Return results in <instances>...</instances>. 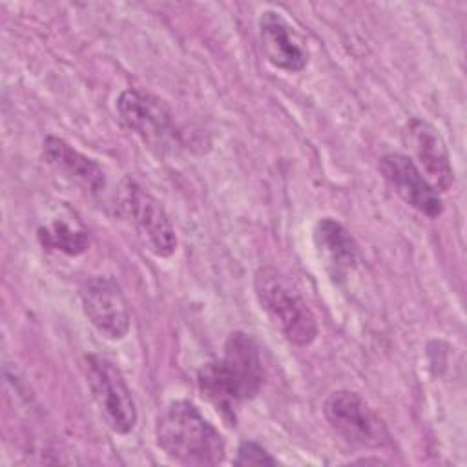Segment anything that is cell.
Here are the masks:
<instances>
[{
	"label": "cell",
	"instance_id": "6da1fadb",
	"mask_svg": "<svg viewBox=\"0 0 467 467\" xmlns=\"http://www.w3.org/2000/svg\"><path fill=\"white\" fill-rule=\"evenodd\" d=\"M265 383L261 350L250 334L235 330L228 336L223 358L202 365L197 372V385L212 405L224 416L255 398Z\"/></svg>",
	"mask_w": 467,
	"mask_h": 467
},
{
	"label": "cell",
	"instance_id": "7a4b0ae2",
	"mask_svg": "<svg viewBox=\"0 0 467 467\" xmlns=\"http://www.w3.org/2000/svg\"><path fill=\"white\" fill-rule=\"evenodd\" d=\"M155 438L159 449L182 465H217L226 454L221 432L188 400H175L162 409L157 416Z\"/></svg>",
	"mask_w": 467,
	"mask_h": 467
},
{
	"label": "cell",
	"instance_id": "3957f363",
	"mask_svg": "<svg viewBox=\"0 0 467 467\" xmlns=\"http://www.w3.org/2000/svg\"><path fill=\"white\" fill-rule=\"evenodd\" d=\"M254 290L261 308L290 343L308 347L317 337V321L292 281L274 266H261L254 275Z\"/></svg>",
	"mask_w": 467,
	"mask_h": 467
},
{
	"label": "cell",
	"instance_id": "277c9868",
	"mask_svg": "<svg viewBox=\"0 0 467 467\" xmlns=\"http://www.w3.org/2000/svg\"><path fill=\"white\" fill-rule=\"evenodd\" d=\"M82 368L106 425L117 434H130L137 425V407L120 368L100 354H86Z\"/></svg>",
	"mask_w": 467,
	"mask_h": 467
},
{
	"label": "cell",
	"instance_id": "5b68a950",
	"mask_svg": "<svg viewBox=\"0 0 467 467\" xmlns=\"http://www.w3.org/2000/svg\"><path fill=\"white\" fill-rule=\"evenodd\" d=\"M323 416L328 427L347 443L367 449H379L389 443L385 421L354 390L330 392L323 403Z\"/></svg>",
	"mask_w": 467,
	"mask_h": 467
},
{
	"label": "cell",
	"instance_id": "8992f818",
	"mask_svg": "<svg viewBox=\"0 0 467 467\" xmlns=\"http://www.w3.org/2000/svg\"><path fill=\"white\" fill-rule=\"evenodd\" d=\"M117 113L122 124L133 131L157 155L170 153L179 133L170 108L151 93L130 88L117 99Z\"/></svg>",
	"mask_w": 467,
	"mask_h": 467
},
{
	"label": "cell",
	"instance_id": "52a82bcc",
	"mask_svg": "<svg viewBox=\"0 0 467 467\" xmlns=\"http://www.w3.org/2000/svg\"><path fill=\"white\" fill-rule=\"evenodd\" d=\"M120 190V206L144 246L157 257H170L177 248V234L164 208L130 179L124 181Z\"/></svg>",
	"mask_w": 467,
	"mask_h": 467
},
{
	"label": "cell",
	"instance_id": "ba28073f",
	"mask_svg": "<svg viewBox=\"0 0 467 467\" xmlns=\"http://www.w3.org/2000/svg\"><path fill=\"white\" fill-rule=\"evenodd\" d=\"M84 316L109 341L122 339L131 325L130 306L120 286L111 277L95 275L78 292Z\"/></svg>",
	"mask_w": 467,
	"mask_h": 467
},
{
	"label": "cell",
	"instance_id": "9c48e42d",
	"mask_svg": "<svg viewBox=\"0 0 467 467\" xmlns=\"http://www.w3.org/2000/svg\"><path fill=\"white\" fill-rule=\"evenodd\" d=\"M379 171L392 192L416 212L436 219L443 213V201L421 175L409 155L387 153L379 159Z\"/></svg>",
	"mask_w": 467,
	"mask_h": 467
},
{
	"label": "cell",
	"instance_id": "30bf717a",
	"mask_svg": "<svg viewBox=\"0 0 467 467\" xmlns=\"http://www.w3.org/2000/svg\"><path fill=\"white\" fill-rule=\"evenodd\" d=\"M405 142L409 144L414 164L436 192H447L454 182L449 150L438 130L423 119H410L405 126Z\"/></svg>",
	"mask_w": 467,
	"mask_h": 467
},
{
	"label": "cell",
	"instance_id": "8fae6325",
	"mask_svg": "<svg viewBox=\"0 0 467 467\" xmlns=\"http://www.w3.org/2000/svg\"><path fill=\"white\" fill-rule=\"evenodd\" d=\"M44 161L64 179L78 186L89 195H97L106 186V173L102 166L75 150L64 139L47 135L42 142Z\"/></svg>",
	"mask_w": 467,
	"mask_h": 467
},
{
	"label": "cell",
	"instance_id": "7c38bea8",
	"mask_svg": "<svg viewBox=\"0 0 467 467\" xmlns=\"http://www.w3.org/2000/svg\"><path fill=\"white\" fill-rule=\"evenodd\" d=\"M259 42L266 60L277 69L297 73L308 64L306 49L290 24L274 9H266L259 16Z\"/></svg>",
	"mask_w": 467,
	"mask_h": 467
},
{
	"label": "cell",
	"instance_id": "4fadbf2b",
	"mask_svg": "<svg viewBox=\"0 0 467 467\" xmlns=\"http://www.w3.org/2000/svg\"><path fill=\"white\" fill-rule=\"evenodd\" d=\"M314 243L334 279H343L359 263V250L354 237L332 217H323L316 223Z\"/></svg>",
	"mask_w": 467,
	"mask_h": 467
},
{
	"label": "cell",
	"instance_id": "5bb4252c",
	"mask_svg": "<svg viewBox=\"0 0 467 467\" xmlns=\"http://www.w3.org/2000/svg\"><path fill=\"white\" fill-rule=\"evenodd\" d=\"M38 241L44 248L58 250L67 255H78L89 246V235L86 230L75 228L64 221H55L47 226H42L38 230Z\"/></svg>",
	"mask_w": 467,
	"mask_h": 467
},
{
	"label": "cell",
	"instance_id": "9a60e30c",
	"mask_svg": "<svg viewBox=\"0 0 467 467\" xmlns=\"http://www.w3.org/2000/svg\"><path fill=\"white\" fill-rule=\"evenodd\" d=\"M277 460L257 441L244 440L237 447L234 465H275Z\"/></svg>",
	"mask_w": 467,
	"mask_h": 467
}]
</instances>
